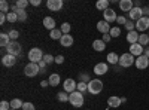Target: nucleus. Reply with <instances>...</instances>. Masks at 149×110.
<instances>
[{
  "mask_svg": "<svg viewBox=\"0 0 149 110\" xmlns=\"http://www.w3.org/2000/svg\"><path fill=\"white\" fill-rule=\"evenodd\" d=\"M84 95H82V92H79V91H74V92H72L70 95H69V103L73 106V107H82L84 106Z\"/></svg>",
  "mask_w": 149,
  "mask_h": 110,
  "instance_id": "obj_1",
  "label": "nucleus"
},
{
  "mask_svg": "<svg viewBox=\"0 0 149 110\" xmlns=\"http://www.w3.org/2000/svg\"><path fill=\"white\" fill-rule=\"evenodd\" d=\"M103 91V82L100 79H91V82L88 83V92L91 95H97Z\"/></svg>",
  "mask_w": 149,
  "mask_h": 110,
  "instance_id": "obj_2",
  "label": "nucleus"
},
{
  "mask_svg": "<svg viewBox=\"0 0 149 110\" xmlns=\"http://www.w3.org/2000/svg\"><path fill=\"white\" fill-rule=\"evenodd\" d=\"M24 75L27 77H36L37 75H40V67L36 63H29L26 67H24Z\"/></svg>",
  "mask_w": 149,
  "mask_h": 110,
  "instance_id": "obj_3",
  "label": "nucleus"
},
{
  "mask_svg": "<svg viewBox=\"0 0 149 110\" xmlns=\"http://www.w3.org/2000/svg\"><path fill=\"white\" fill-rule=\"evenodd\" d=\"M43 52L42 49H39V48H31V49L29 51V59H30V63H36V64H39L40 61L43 59Z\"/></svg>",
  "mask_w": 149,
  "mask_h": 110,
  "instance_id": "obj_4",
  "label": "nucleus"
},
{
  "mask_svg": "<svg viewBox=\"0 0 149 110\" xmlns=\"http://www.w3.org/2000/svg\"><path fill=\"white\" fill-rule=\"evenodd\" d=\"M134 63H136V57L131 55L130 52H125V54L119 55V63L118 64L121 67H131Z\"/></svg>",
  "mask_w": 149,
  "mask_h": 110,
  "instance_id": "obj_5",
  "label": "nucleus"
},
{
  "mask_svg": "<svg viewBox=\"0 0 149 110\" xmlns=\"http://www.w3.org/2000/svg\"><path fill=\"white\" fill-rule=\"evenodd\" d=\"M6 51H8L9 55L18 57V55H21V52H22V46H21L17 40H12V42L9 43V46L6 48Z\"/></svg>",
  "mask_w": 149,
  "mask_h": 110,
  "instance_id": "obj_6",
  "label": "nucleus"
},
{
  "mask_svg": "<svg viewBox=\"0 0 149 110\" xmlns=\"http://www.w3.org/2000/svg\"><path fill=\"white\" fill-rule=\"evenodd\" d=\"M128 18L131 19V21H139L140 18H143V10H142V8H139V6H134L130 12H128Z\"/></svg>",
  "mask_w": 149,
  "mask_h": 110,
  "instance_id": "obj_7",
  "label": "nucleus"
},
{
  "mask_svg": "<svg viewBox=\"0 0 149 110\" xmlns=\"http://www.w3.org/2000/svg\"><path fill=\"white\" fill-rule=\"evenodd\" d=\"M149 28V17H143L139 21H136V30L139 33H143Z\"/></svg>",
  "mask_w": 149,
  "mask_h": 110,
  "instance_id": "obj_8",
  "label": "nucleus"
},
{
  "mask_svg": "<svg viewBox=\"0 0 149 110\" xmlns=\"http://www.w3.org/2000/svg\"><path fill=\"white\" fill-rule=\"evenodd\" d=\"M134 66L137 67L139 70H145V68H148V67H149V58H148L146 55H140V57H137V58H136Z\"/></svg>",
  "mask_w": 149,
  "mask_h": 110,
  "instance_id": "obj_9",
  "label": "nucleus"
},
{
  "mask_svg": "<svg viewBox=\"0 0 149 110\" xmlns=\"http://www.w3.org/2000/svg\"><path fill=\"white\" fill-rule=\"evenodd\" d=\"M46 8L51 12H58L61 8H63V0H48Z\"/></svg>",
  "mask_w": 149,
  "mask_h": 110,
  "instance_id": "obj_10",
  "label": "nucleus"
},
{
  "mask_svg": "<svg viewBox=\"0 0 149 110\" xmlns=\"http://www.w3.org/2000/svg\"><path fill=\"white\" fill-rule=\"evenodd\" d=\"M63 88H64V91H66L67 94H72V92L76 91L78 83L74 82L73 79H66V80H64V83H63Z\"/></svg>",
  "mask_w": 149,
  "mask_h": 110,
  "instance_id": "obj_11",
  "label": "nucleus"
},
{
  "mask_svg": "<svg viewBox=\"0 0 149 110\" xmlns=\"http://www.w3.org/2000/svg\"><path fill=\"white\" fill-rule=\"evenodd\" d=\"M103 18H104L106 22L110 24V22H116V18H118V17H116V12H115L113 9L109 8V9H106V10L103 12Z\"/></svg>",
  "mask_w": 149,
  "mask_h": 110,
  "instance_id": "obj_12",
  "label": "nucleus"
},
{
  "mask_svg": "<svg viewBox=\"0 0 149 110\" xmlns=\"http://www.w3.org/2000/svg\"><path fill=\"white\" fill-rule=\"evenodd\" d=\"M143 52H145V48H143L140 43L130 45V54H131V55H134L136 58L140 57V55H143Z\"/></svg>",
  "mask_w": 149,
  "mask_h": 110,
  "instance_id": "obj_13",
  "label": "nucleus"
},
{
  "mask_svg": "<svg viewBox=\"0 0 149 110\" xmlns=\"http://www.w3.org/2000/svg\"><path fill=\"white\" fill-rule=\"evenodd\" d=\"M107 70H109V66H107L106 63H97V64L94 66V73H95L97 76H103V75H106Z\"/></svg>",
  "mask_w": 149,
  "mask_h": 110,
  "instance_id": "obj_14",
  "label": "nucleus"
},
{
  "mask_svg": "<svg viewBox=\"0 0 149 110\" xmlns=\"http://www.w3.org/2000/svg\"><path fill=\"white\" fill-rule=\"evenodd\" d=\"M110 28H112V27H110V24L106 22L104 19H102V21H98V22H97V30L100 31L102 34H109V33H110Z\"/></svg>",
  "mask_w": 149,
  "mask_h": 110,
  "instance_id": "obj_15",
  "label": "nucleus"
},
{
  "mask_svg": "<svg viewBox=\"0 0 149 110\" xmlns=\"http://www.w3.org/2000/svg\"><path fill=\"white\" fill-rule=\"evenodd\" d=\"M2 64H3L5 67H12V66H15V64H17V57L6 54L5 57H2Z\"/></svg>",
  "mask_w": 149,
  "mask_h": 110,
  "instance_id": "obj_16",
  "label": "nucleus"
},
{
  "mask_svg": "<svg viewBox=\"0 0 149 110\" xmlns=\"http://www.w3.org/2000/svg\"><path fill=\"white\" fill-rule=\"evenodd\" d=\"M118 6L122 12H130L134 8V2L133 0H121V2L118 3Z\"/></svg>",
  "mask_w": 149,
  "mask_h": 110,
  "instance_id": "obj_17",
  "label": "nucleus"
},
{
  "mask_svg": "<svg viewBox=\"0 0 149 110\" xmlns=\"http://www.w3.org/2000/svg\"><path fill=\"white\" fill-rule=\"evenodd\" d=\"M43 27H45L46 30H49V31L55 30V28H57L55 19H54L52 17H45V18H43Z\"/></svg>",
  "mask_w": 149,
  "mask_h": 110,
  "instance_id": "obj_18",
  "label": "nucleus"
},
{
  "mask_svg": "<svg viewBox=\"0 0 149 110\" xmlns=\"http://www.w3.org/2000/svg\"><path fill=\"white\" fill-rule=\"evenodd\" d=\"M139 36H140V33H139L137 30L128 31V33H127V42H128L130 45H134V43H137V42H139Z\"/></svg>",
  "mask_w": 149,
  "mask_h": 110,
  "instance_id": "obj_19",
  "label": "nucleus"
},
{
  "mask_svg": "<svg viewBox=\"0 0 149 110\" xmlns=\"http://www.w3.org/2000/svg\"><path fill=\"white\" fill-rule=\"evenodd\" d=\"M107 104H109V107H112V109H118L122 103H121V97H118V95H112V97H109L107 98Z\"/></svg>",
  "mask_w": 149,
  "mask_h": 110,
  "instance_id": "obj_20",
  "label": "nucleus"
},
{
  "mask_svg": "<svg viewBox=\"0 0 149 110\" xmlns=\"http://www.w3.org/2000/svg\"><path fill=\"white\" fill-rule=\"evenodd\" d=\"M60 43H61V46H63V48H70V46L73 45V36H70V34H63V37H61Z\"/></svg>",
  "mask_w": 149,
  "mask_h": 110,
  "instance_id": "obj_21",
  "label": "nucleus"
},
{
  "mask_svg": "<svg viewBox=\"0 0 149 110\" xmlns=\"http://www.w3.org/2000/svg\"><path fill=\"white\" fill-rule=\"evenodd\" d=\"M93 48H94V51H97V52H103L106 49V43L102 39H97V40L93 42Z\"/></svg>",
  "mask_w": 149,
  "mask_h": 110,
  "instance_id": "obj_22",
  "label": "nucleus"
},
{
  "mask_svg": "<svg viewBox=\"0 0 149 110\" xmlns=\"http://www.w3.org/2000/svg\"><path fill=\"white\" fill-rule=\"evenodd\" d=\"M106 59H107V63H109V64L116 66V64L119 63V55H118L116 52H109L107 57H106Z\"/></svg>",
  "mask_w": 149,
  "mask_h": 110,
  "instance_id": "obj_23",
  "label": "nucleus"
},
{
  "mask_svg": "<svg viewBox=\"0 0 149 110\" xmlns=\"http://www.w3.org/2000/svg\"><path fill=\"white\" fill-rule=\"evenodd\" d=\"M10 42L12 40H10L8 33H2V34H0V46H2V48H8Z\"/></svg>",
  "mask_w": 149,
  "mask_h": 110,
  "instance_id": "obj_24",
  "label": "nucleus"
},
{
  "mask_svg": "<svg viewBox=\"0 0 149 110\" xmlns=\"http://www.w3.org/2000/svg\"><path fill=\"white\" fill-rule=\"evenodd\" d=\"M49 37H51L52 40H61V37H63V31H61L60 28H55L52 31H49Z\"/></svg>",
  "mask_w": 149,
  "mask_h": 110,
  "instance_id": "obj_25",
  "label": "nucleus"
},
{
  "mask_svg": "<svg viewBox=\"0 0 149 110\" xmlns=\"http://www.w3.org/2000/svg\"><path fill=\"white\" fill-rule=\"evenodd\" d=\"M95 8H97L98 10L104 12L106 9H109V0H98V2L95 3Z\"/></svg>",
  "mask_w": 149,
  "mask_h": 110,
  "instance_id": "obj_26",
  "label": "nucleus"
},
{
  "mask_svg": "<svg viewBox=\"0 0 149 110\" xmlns=\"http://www.w3.org/2000/svg\"><path fill=\"white\" fill-rule=\"evenodd\" d=\"M48 82H49V85H51V86H57V85H60V75H57V73H52V75L49 76Z\"/></svg>",
  "mask_w": 149,
  "mask_h": 110,
  "instance_id": "obj_27",
  "label": "nucleus"
},
{
  "mask_svg": "<svg viewBox=\"0 0 149 110\" xmlns=\"http://www.w3.org/2000/svg\"><path fill=\"white\" fill-rule=\"evenodd\" d=\"M137 43H140L143 48H145V46H148V43H149V34L140 33V36H139V42H137Z\"/></svg>",
  "mask_w": 149,
  "mask_h": 110,
  "instance_id": "obj_28",
  "label": "nucleus"
},
{
  "mask_svg": "<svg viewBox=\"0 0 149 110\" xmlns=\"http://www.w3.org/2000/svg\"><path fill=\"white\" fill-rule=\"evenodd\" d=\"M69 95L70 94H67L66 91H61V92L57 94V100L61 101V103H66V101H69Z\"/></svg>",
  "mask_w": 149,
  "mask_h": 110,
  "instance_id": "obj_29",
  "label": "nucleus"
},
{
  "mask_svg": "<svg viewBox=\"0 0 149 110\" xmlns=\"http://www.w3.org/2000/svg\"><path fill=\"white\" fill-rule=\"evenodd\" d=\"M22 106H24V103H22L19 98H14V100L10 101V109L18 110V109H22Z\"/></svg>",
  "mask_w": 149,
  "mask_h": 110,
  "instance_id": "obj_30",
  "label": "nucleus"
},
{
  "mask_svg": "<svg viewBox=\"0 0 149 110\" xmlns=\"http://www.w3.org/2000/svg\"><path fill=\"white\" fill-rule=\"evenodd\" d=\"M9 9H10L9 3L6 0H2V2H0V10H2V14H9Z\"/></svg>",
  "mask_w": 149,
  "mask_h": 110,
  "instance_id": "obj_31",
  "label": "nucleus"
},
{
  "mask_svg": "<svg viewBox=\"0 0 149 110\" xmlns=\"http://www.w3.org/2000/svg\"><path fill=\"white\" fill-rule=\"evenodd\" d=\"M17 15H18V21H26L27 19V12H26V9H18L17 10Z\"/></svg>",
  "mask_w": 149,
  "mask_h": 110,
  "instance_id": "obj_32",
  "label": "nucleus"
},
{
  "mask_svg": "<svg viewBox=\"0 0 149 110\" xmlns=\"http://www.w3.org/2000/svg\"><path fill=\"white\" fill-rule=\"evenodd\" d=\"M110 37H119V36H121V27H112L110 28Z\"/></svg>",
  "mask_w": 149,
  "mask_h": 110,
  "instance_id": "obj_33",
  "label": "nucleus"
},
{
  "mask_svg": "<svg viewBox=\"0 0 149 110\" xmlns=\"http://www.w3.org/2000/svg\"><path fill=\"white\" fill-rule=\"evenodd\" d=\"M17 21H18V15H17V12H9V14H8V22L14 24V22H17Z\"/></svg>",
  "mask_w": 149,
  "mask_h": 110,
  "instance_id": "obj_34",
  "label": "nucleus"
},
{
  "mask_svg": "<svg viewBox=\"0 0 149 110\" xmlns=\"http://www.w3.org/2000/svg\"><path fill=\"white\" fill-rule=\"evenodd\" d=\"M15 5H17V8H18V9H26V8L30 5V2H29V0H18V2H17Z\"/></svg>",
  "mask_w": 149,
  "mask_h": 110,
  "instance_id": "obj_35",
  "label": "nucleus"
},
{
  "mask_svg": "<svg viewBox=\"0 0 149 110\" xmlns=\"http://www.w3.org/2000/svg\"><path fill=\"white\" fill-rule=\"evenodd\" d=\"M124 27H125L127 33H128V31H133V30H136V22H134V21H131V19H128V21H127V24H125Z\"/></svg>",
  "mask_w": 149,
  "mask_h": 110,
  "instance_id": "obj_36",
  "label": "nucleus"
},
{
  "mask_svg": "<svg viewBox=\"0 0 149 110\" xmlns=\"http://www.w3.org/2000/svg\"><path fill=\"white\" fill-rule=\"evenodd\" d=\"M79 82H85V83H90L91 82V77L88 73H81L79 75Z\"/></svg>",
  "mask_w": 149,
  "mask_h": 110,
  "instance_id": "obj_37",
  "label": "nucleus"
},
{
  "mask_svg": "<svg viewBox=\"0 0 149 110\" xmlns=\"http://www.w3.org/2000/svg\"><path fill=\"white\" fill-rule=\"evenodd\" d=\"M76 91H79V92H85V91H88V83H85V82H79L78 83V88H76Z\"/></svg>",
  "mask_w": 149,
  "mask_h": 110,
  "instance_id": "obj_38",
  "label": "nucleus"
},
{
  "mask_svg": "<svg viewBox=\"0 0 149 110\" xmlns=\"http://www.w3.org/2000/svg\"><path fill=\"white\" fill-rule=\"evenodd\" d=\"M70 28H72L69 22H64V24H61V28L60 30L63 31V34H70Z\"/></svg>",
  "mask_w": 149,
  "mask_h": 110,
  "instance_id": "obj_39",
  "label": "nucleus"
},
{
  "mask_svg": "<svg viewBox=\"0 0 149 110\" xmlns=\"http://www.w3.org/2000/svg\"><path fill=\"white\" fill-rule=\"evenodd\" d=\"M43 61H45L46 64H52V63H55V57H52L51 54H45Z\"/></svg>",
  "mask_w": 149,
  "mask_h": 110,
  "instance_id": "obj_40",
  "label": "nucleus"
},
{
  "mask_svg": "<svg viewBox=\"0 0 149 110\" xmlns=\"http://www.w3.org/2000/svg\"><path fill=\"white\" fill-rule=\"evenodd\" d=\"M9 37H10V40H17L18 37H19V33H18V30H10L9 33Z\"/></svg>",
  "mask_w": 149,
  "mask_h": 110,
  "instance_id": "obj_41",
  "label": "nucleus"
},
{
  "mask_svg": "<svg viewBox=\"0 0 149 110\" xmlns=\"http://www.w3.org/2000/svg\"><path fill=\"white\" fill-rule=\"evenodd\" d=\"M22 110H36V107H34V104H33V103H24Z\"/></svg>",
  "mask_w": 149,
  "mask_h": 110,
  "instance_id": "obj_42",
  "label": "nucleus"
},
{
  "mask_svg": "<svg viewBox=\"0 0 149 110\" xmlns=\"http://www.w3.org/2000/svg\"><path fill=\"white\" fill-rule=\"evenodd\" d=\"M116 24H121V26H125V24H127V18L124 17V15L118 17V18H116Z\"/></svg>",
  "mask_w": 149,
  "mask_h": 110,
  "instance_id": "obj_43",
  "label": "nucleus"
},
{
  "mask_svg": "<svg viewBox=\"0 0 149 110\" xmlns=\"http://www.w3.org/2000/svg\"><path fill=\"white\" fill-rule=\"evenodd\" d=\"M9 107H10V103H8V101H2V103H0V110H10Z\"/></svg>",
  "mask_w": 149,
  "mask_h": 110,
  "instance_id": "obj_44",
  "label": "nucleus"
},
{
  "mask_svg": "<svg viewBox=\"0 0 149 110\" xmlns=\"http://www.w3.org/2000/svg\"><path fill=\"white\" fill-rule=\"evenodd\" d=\"M55 63H57V64H63V63H64V57H63V55H57V57H55Z\"/></svg>",
  "mask_w": 149,
  "mask_h": 110,
  "instance_id": "obj_45",
  "label": "nucleus"
},
{
  "mask_svg": "<svg viewBox=\"0 0 149 110\" xmlns=\"http://www.w3.org/2000/svg\"><path fill=\"white\" fill-rule=\"evenodd\" d=\"M110 34H103V37H102V40L104 42V43H107V42H110Z\"/></svg>",
  "mask_w": 149,
  "mask_h": 110,
  "instance_id": "obj_46",
  "label": "nucleus"
},
{
  "mask_svg": "<svg viewBox=\"0 0 149 110\" xmlns=\"http://www.w3.org/2000/svg\"><path fill=\"white\" fill-rule=\"evenodd\" d=\"M142 10H143V17H149V6L142 8Z\"/></svg>",
  "mask_w": 149,
  "mask_h": 110,
  "instance_id": "obj_47",
  "label": "nucleus"
},
{
  "mask_svg": "<svg viewBox=\"0 0 149 110\" xmlns=\"http://www.w3.org/2000/svg\"><path fill=\"white\" fill-rule=\"evenodd\" d=\"M46 66H48V64L45 63V61H43V59H42V61H40V63H39V67H40V70H46Z\"/></svg>",
  "mask_w": 149,
  "mask_h": 110,
  "instance_id": "obj_48",
  "label": "nucleus"
},
{
  "mask_svg": "<svg viewBox=\"0 0 149 110\" xmlns=\"http://www.w3.org/2000/svg\"><path fill=\"white\" fill-rule=\"evenodd\" d=\"M40 0H31V2H30V5H33V6H40Z\"/></svg>",
  "mask_w": 149,
  "mask_h": 110,
  "instance_id": "obj_49",
  "label": "nucleus"
},
{
  "mask_svg": "<svg viewBox=\"0 0 149 110\" xmlns=\"http://www.w3.org/2000/svg\"><path fill=\"white\" fill-rule=\"evenodd\" d=\"M40 86H42V88L49 86V82H48V80H42V82H40Z\"/></svg>",
  "mask_w": 149,
  "mask_h": 110,
  "instance_id": "obj_50",
  "label": "nucleus"
},
{
  "mask_svg": "<svg viewBox=\"0 0 149 110\" xmlns=\"http://www.w3.org/2000/svg\"><path fill=\"white\" fill-rule=\"evenodd\" d=\"M17 10H18L17 5H10V12H17Z\"/></svg>",
  "mask_w": 149,
  "mask_h": 110,
  "instance_id": "obj_51",
  "label": "nucleus"
},
{
  "mask_svg": "<svg viewBox=\"0 0 149 110\" xmlns=\"http://www.w3.org/2000/svg\"><path fill=\"white\" fill-rule=\"evenodd\" d=\"M143 55H146V57L149 58V48H145V52H143Z\"/></svg>",
  "mask_w": 149,
  "mask_h": 110,
  "instance_id": "obj_52",
  "label": "nucleus"
},
{
  "mask_svg": "<svg viewBox=\"0 0 149 110\" xmlns=\"http://www.w3.org/2000/svg\"><path fill=\"white\" fill-rule=\"evenodd\" d=\"M10 110H15V109H10Z\"/></svg>",
  "mask_w": 149,
  "mask_h": 110,
  "instance_id": "obj_53",
  "label": "nucleus"
}]
</instances>
